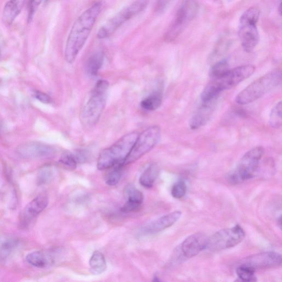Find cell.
I'll use <instances>...</instances> for the list:
<instances>
[{"label":"cell","mask_w":282,"mask_h":282,"mask_svg":"<svg viewBox=\"0 0 282 282\" xmlns=\"http://www.w3.org/2000/svg\"><path fill=\"white\" fill-rule=\"evenodd\" d=\"M103 3L98 1L77 18L69 35L65 50L66 61L73 64L92 30L102 11Z\"/></svg>","instance_id":"6da1fadb"},{"label":"cell","mask_w":282,"mask_h":282,"mask_svg":"<svg viewBox=\"0 0 282 282\" xmlns=\"http://www.w3.org/2000/svg\"><path fill=\"white\" fill-rule=\"evenodd\" d=\"M109 82L104 80L98 81L91 91L88 101L80 113V121L85 128L96 126L106 107Z\"/></svg>","instance_id":"7a4b0ae2"},{"label":"cell","mask_w":282,"mask_h":282,"mask_svg":"<svg viewBox=\"0 0 282 282\" xmlns=\"http://www.w3.org/2000/svg\"><path fill=\"white\" fill-rule=\"evenodd\" d=\"M139 136L137 132L123 135L112 145L105 149L98 157L97 168L106 170L122 163L132 149Z\"/></svg>","instance_id":"3957f363"},{"label":"cell","mask_w":282,"mask_h":282,"mask_svg":"<svg viewBox=\"0 0 282 282\" xmlns=\"http://www.w3.org/2000/svg\"><path fill=\"white\" fill-rule=\"evenodd\" d=\"M281 83V71H271L260 77L241 91L236 97L235 101L240 105L250 104L279 86Z\"/></svg>","instance_id":"277c9868"},{"label":"cell","mask_w":282,"mask_h":282,"mask_svg":"<svg viewBox=\"0 0 282 282\" xmlns=\"http://www.w3.org/2000/svg\"><path fill=\"white\" fill-rule=\"evenodd\" d=\"M264 153L265 149L261 146L248 150L242 156L237 167L229 175V181L235 185L253 178Z\"/></svg>","instance_id":"5b68a950"},{"label":"cell","mask_w":282,"mask_h":282,"mask_svg":"<svg viewBox=\"0 0 282 282\" xmlns=\"http://www.w3.org/2000/svg\"><path fill=\"white\" fill-rule=\"evenodd\" d=\"M260 15L257 8L247 10L240 19L239 36L244 50L251 52L257 47L259 41V34L257 28Z\"/></svg>","instance_id":"8992f818"},{"label":"cell","mask_w":282,"mask_h":282,"mask_svg":"<svg viewBox=\"0 0 282 282\" xmlns=\"http://www.w3.org/2000/svg\"><path fill=\"white\" fill-rule=\"evenodd\" d=\"M149 0H135L119 12H118L98 30L97 37L100 39H106L115 32L124 23L145 10Z\"/></svg>","instance_id":"52a82bcc"},{"label":"cell","mask_w":282,"mask_h":282,"mask_svg":"<svg viewBox=\"0 0 282 282\" xmlns=\"http://www.w3.org/2000/svg\"><path fill=\"white\" fill-rule=\"evenodd\" d=\"M255 67L252 65H245L229 69L222 76L212 79L206 86L211 93L219 96L222 91L231 89L251 76L255 71Z\"/></svg>","instance_id":"ba28073f"},{"label":"cell","mask_w":282,"mask_h":282,"mask_svg":"<svg viewBox=\"0 0 282 282\" xmlns=\"http://www.w3.org/2000/svg\"><path fill=\"white\" fill-rule=\"evenodd\" d=\"M161 136V130L158 126H151L138 136L130 153L123 165L127 166L141 158L150 151L158 143Z\"/></svg>","instance_id":"9c48e42d"},{"label":"cell","mask_w":282,"mask_h":282,"mask_svg":"<svg viewBox=\"0 0 282 282\" xmlns=\"http://www.w3.org/2000/svg\"><path fill=\"white\" fill-rule=\"evenodd\" d=\"M245 232L239 225L222 229L208 238L207 248L212 251H220L238 245L243 240Z\"/></svg>","instance_id":"30bf717a"},{"label":"cell","mask_w":282,"mask_h":282,"mask_svg":"<svg viewBox=\"0 0 282 282\" xmlns=\"http://www.w3.org/2000/svg\"><path fill=\"white\" fill-rule=\"evenodd\" d=\"M196 11V5L192 2L186 0L177 12L175 21L167 33L166 39L167 41H173L179 36L194 18Z\"/></svg>","instance_id":"8fae6325"},{"label":"cell","mask_w":282,"mask_h":282,"mask_svg":"<svg viewBox=\"0 0 282 282\" xmlns=\"http://www.w3.org/2000/svg\"><path fill=\"white\" fill-rule=\"evenodd\" d=\"M281 264L280 254L273 252H268L250 256L242 260L240 265L250 267L256 271L278 267Z\"/></svg>","instance_id":"7c38bea8"},{"label":"cell","mask_w":282,"mask_h":282,"mask_svg":"<svg viewBox=\"0 0 282 282\" xmlns=\"http://www.w3.org/2000/svg\"><path fill=\"white\" fill-rule=\"evenodd\" d=\"M18 153L27 159H50L55 154V150L50 146L37 142L23 144L18 149Z\"/></svg>","instance_id":"4fadbf2b"},{"label":"cell","mask_w":282,"mask_h":282,"mask_svg":"<svg viewBox=\"0 0 282 282\" xmlns=\"http://www.w3.org/2000/svg\"><path fill=\"white\" fill-rule=\"evenodd\" d=\"M208 238L203 233H195L189 236L181 245V250L184 257L192 258L207 248Z\"/></svg>","instance_id":"5bb4252c"},{"label":"cell","mask_w":282,"mask_h":282,"mask_svg":"<svg viewBox=\"0 0 282 282\" xmlns=\"http://www.w3.org/2000/svg\"><path fill=\"white\" fill-rule=\"evenodd\" d=\"M60 250L36 251L29 253L26 260L33 266L39 268L49 267L55 264L61 255Z\"/></svg>","instance_id":"9a60e30c"},{"label":"cell","mask_w":282,"mask_h":282,"mask_svg":"<svg viewBox=\"0 0 282 282\" xmlns=\"http://www.w3.org/2000/svg\"><path fill=\"white\" fill-rule=\"evenodd\" d=\"M180 211H174L150 222L143 227L142 232L145 234L159 233L172 226L181 217Z\"/></svg>","instance_id":"2e32d148"},{"label":"cell","mask_w":282,"mask_h":282,"mask_svg":"<svg viewBox=\"0 0 282 282\" xmlns=\"http://www.w3.org/2000/svg\"><path fill=\"white\" fill-rule=\"evenodd\" d=\"M48 204L49 198L47 195L43 194L37 196L23 210L21 215L22 224H27L42 213Z\"/></svg>","instance_id":"e0dca14e"},{"label":"cell","mask_w":282,"mask_h":282,"mask_svg":"<svg viewBox=\"0 0 282 282\" xmlns=\"http://www.w3.org/2000/svg\"><path fill=\"white\" fill-rule=\"evenodd\" d=\"M216 100L202 102L200 107L194 113L190 121V127L192 130L199 129L205 126L214 110Z\"/></svg>","instance_id":"ac0fdd59"},{"label":"cell","mask_w":282,"mask_h":282,"mask_svg":"<svg viewBox=\"0 0 282 282\" xmlns=\"http://www.w3.org/2000/svg\"><path fill=\"white\" fill-rule=\"evenodd\" d=\"M25 0H9L6 4L3 14L4 23L8 25L14 22L15 19L20 14Z\"/></svg>","instance_id":"d6986e66"},{"label":"cell","mask_w":282,"mask_h":282,"mask_svg":"<svg viewBox=\"0 0 282 282\" xmlns=\"http://www.w3.org/2000/svg\"><path fill=\"white\" fill-rule=\"evenodd\" d=\"M160 169L155 163L150 164L140 178V184L146 188H151L158 178Z\"/></svg>","instance_id":"ffe728a7"},{"label":"cell","mask_w":282,"mask_h":282,"mask_svg":"<svg viewBox=\"0 0 282 282\" xmlns=\"http://www.w3.org/2000/svg\"><path fill=\"white\" fill-rule=\"evenodd\" d=\"M90 271L95 274H101L106 270L107 266L106 258L100 251H95L89 260Z\"/></svg>","instance_id":"44dd1931"},{"label":"cell","mask_w":282,"mask_h":282,"mask_svg":"<svg viewBox=\"0 0 282 282\" xmlns=\"http://www.w3.org/2000/svg\"><path fill=\"white\" fill-rule=\"evenodd\" d=\"M104 55L102 51H97L91 54L86 62V70L91 76H97L103 65Z\"/></svg>","instance_id":"7402d4cb"},{"label":"cell","mask_w":282,"mask_h":282,"mask_svg":"<svg viewBox=\"0 0 282 282\" xmlns=\"http://www.w3.org/2000/svg\"><path fill=\"white\" fill-rule=\"evenodd\" d=\"M162 101V93L157 90L143 100L141 102V107L144 110L154 111L161 107Z\"/></svg>","instance_id":"603a6c76"},{"label":"cell","mask_w":282,"mask_h":282,"mask_svg":"<svg viewBox=\"0 0 282 282\" xmlns=\"http://www.w3.org/2000/svg\"><path fill=\"white\" fill-rule=\"evenodd\" d=\"M124 195L127 198V202L141 206L143 201V195L135 186L133 185L127 186L124 189Z\"/></svg>","instance_id":"cb8c5ba5"},{"label":"cell","mask_w":282,"mask_h":282,"mask_svg":"<svg viewBox=\"0 0 282 282\" xmlns=\"http://www.w3.org/2000/svg\"><path fill=\"white\" fill-rule=\"evenodd\" d=\"M282 104L281 102H278L273 107L270 116V123L271 126L275 129H279L282 123Z\"/></svg>","instance_id":"d4e9b609"},{"label":"cell","mask_w":282,"mask_h":282,"mask_svg":"<svg viewBox=\"0 0 282 282\" xmlns=\"http://www.w3.org/2000/svg\"><path fill=\"white\" fill-rule=\"evenodd\" d=\"M123 167V164L120 163L111 168H113V170H111L106 177V181L108 185L115 186L119 182L121 178Z\"/></svg>","instance_id":"484cf974"},{"label":"cell","mask_w":282,"mask_h":282,"mask_svg":"<svg viewBox=\"0 0 282 282\" xmlns=\"http://www.w3.org/2000/svg\"><path fill=\"white\" fill-rule=\"evenodd\" d=\"M229 70L228 61L226 60H222L212 66L210 69L209 76L211 79H215L225 75Z\"/></svg>","instance_id":"4316f807"},{"label":"cell","mask_w":282,"mask_h":282,"mask_svg":"<svg viewBox=\"0 0 282 282\" xmlns=\"http://www.w3.org/2000/svg\"><path fill=\"white\" fill-rule=\"evenodd\" d=\"M18 245L17 241L13 239L5 240L0 246V258L5 260L9 258Z\"/></svg>","instance_id":"83f0119b"},{"label":"cell","mask_w":282,"mask_h":282,"mask_svg":"<svg viewBox=\"0 0 282 282\" xmlns=\"http://www.w3.org/2000/svg\"><path fill=\"white\" fill-rule=\"evenodd\" d=\"M255 273V271L252 268L244 265H240L237 270L238 277L244 281L250 282L257 280Z\"/></svg>","instance_id":"f1b7e54d"},{"label":"cell","mask_w":282,"mask_h":282,"mask_svg":"<svg viewBox=\"0 0 282 282\" xmlns=\"http://www.w3.org/2000/svg\"><path fill=\"white\" fill-rule=\"evenodd\" d=\"M60 162L71 170L76 169L78 163L75 154L70 152H64L61 155Z\"/></svg>","instance_id":"f546056e"},{"label":"cell","mask_w":282,"mask_h":282,"mask_svg":"<svg viewBox=\"0 0 282 282\" xmlns=\"http://www.w3.org/2000/svg\"><path fill=\"white\" fill-rule=\"evenodd\" d=\"M187 191V186L186 183L183 180H179L176 182L172 189V195L173 198L176 199H180L186 195Z\"/></svg>","instance_id":"4dcf8cb0"},{"label":"cell","mask_w":282,"mask_h":282,"mask_svg":"<svg viewBox=\"0 0 282 282\" xmlns=\"http://www.w3.org/2000/svg\"><path fill=\"white\" fill-rule=\"evenodd\" d=\"M54 172L53 169L50 167H45L39 173L38 182L40 184H45L53 179Z\"/></svg>","instance_id":"1f68e13d"},{"label":"cell","mask_w":282,"mask_h":282,"mask_svg":"<svg viewBox=\"0 0 282 282\" xmlns=\"http://www.w3.org/2000/svg\"><path fill=\"white\" fill-rule=\"evenodd\" d=\"M48 0H29L28 3V18L29 22L32 21L34 18L35 13L42 3L47 2Z\"/></svg>","instance_id":"d6a6232c"},{"label":"cell","mask_w":282,"mask_h":282,"mask_svg":"<svg viewBox=\"0 0 282 282\" xmlns=\"http://www.w3.org/2000/svg\"><path fill=\"white\" fill-rule=\"evenodd\" d=\"M34 96L36 99L43 103L50 104L52 102L51 98L42 91L36 90L34 91Z\"/></svg>","instance_id":"836d02e7"},{"label":"cell","mask_w":282,"mask_h":282,"mask_svg":"<svg viewBox=\"0 0 282 282\" xmlns=\"http://www.w3.org/2000/svg\"><path fill=\"white\" fill-rule=\"evenodd\" d=\"M141 206L135 204V203L127 202L124 203L121 208V211L124 213L136 212L139 210Z\"/></svg>","instance_id":"e575fe53"},{"label":"cell","mask_w":282,"mask_h":282,"mask_svg":"<svg viewBox=\"0 0 282 282\" xmlns=\"http://www.w3.org/2000/svg\"><path fill=\"white\" fill-rule=\"evenodd\" d=\"M171 0H157L156 10L161 13L165 10Z\"/></svg>","instance_id":"d590c367"},{"label":"cell","mask_w":282,"mask_h":282,"mask_svg":"<svg viewBox=\"0 0 282 282\" xmlns=\"http://www.w3.org/2000/svg\"><path fill=\"white\" fill-rule=\"evenodd\" d=\"M229 2H232L233 0H228Z\"/></svg>","instance_id":"8d00e7d4"}]
</instances>
